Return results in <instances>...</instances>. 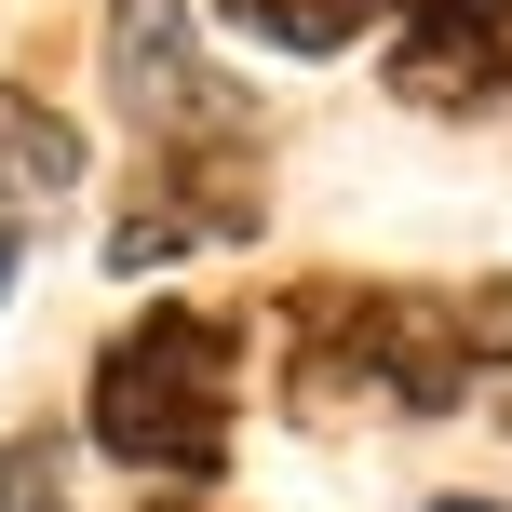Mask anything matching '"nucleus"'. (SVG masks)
Listing matches in <instances>:
<instances>
[{"instance_id": "f257e3e1", "label": "nucleus", "mask_w": 512, "mask_h": 512, "mask_svg": "<svg viewBox=\"0 0 512 512\" xmlns=\"http://www.w3.org/2000/svg\"><path fill=\"white\" fill-rule=\"evenodd\" d=\"M283 391L324 405H405L445 418L486 391V337H472V283L418 297V283H297L283 297Z\"/></svg>"}, {"instance_id": "423d86ee", "label": "nucleus", "mask_w": 512, "mask_h": 512, "mask_svg": "<svg viewBox=\"0 0 512 512\" xmlns=\"http://www.w3.org/2000/svg\"><path fill=\"white\" fill-rule=\"evenodd\" d=\"M95 176V149H81L68 108H41L27 81H0V230H27V216H54L68 189Z\"/></svg>"}, {"instance_id": "7ed1b4c3", "label": "nucleus", "mask_w": 512, "mask_h": 512, "mask_svg": "<svg viewBox=\"0 0 512 512\" xmlns=\"http://www.w3.org/2000/svg\"><path fill=\"white\" fill-rule=\"evenodd\" d=\"M108 95L149 149H216V135H256V95L203 68V27L189 0H108Z\"/></svg>"}, {"instance_id": "f03ea898", "label": "nucleus", "mask_w": 512, "mask_h": 512, "mask_svg": "<svg viewBox=\"0 0 512 512\" xmlns=\"http://www.w3.org/2000/svg\"><path fill=\"white\" fill-rule=\"evenodd\" d=\"M230 378H243L230 310L162 297V310H135V324L95 351L81 432H95L122 472H149V486H216V472H230Z\"/></svg>"}, {"instance_id": "6e6552de", "label": "nucleus", "mask_w": 512, "mask_h": 512, "mask_svg": "<svg viewBox=\"0 0 512 512\" xmlns=\"http://www.w3.org/2000/svg\"><path fill=\"white\" fill-rule=\"evenodd\" d=\"M0 512H81V499H68V445H54V432H14V445H0Z\"/></svg>"}, {"instance_id": "0eeeda50", "label": "nucleus", "mask_w": 512, "mask_h": 512, "mask_svg": "<svg viewBox=\"0 0 512 512\" xmlns=\"http://www.w3.org/2000/svg\"><path fill=\"white\" fill-rule=\"evenodd\" d=\"M378 14H418V0H216V27H243L270 54H351Z\"/></svg>"}, {"instance_id": "9d476101", "label": "nucleus", "mask_w": 512, "mask_h": 512, "mask_svg": "<svg viewBox=\"0 0 512 512\" xmlns=\"http://www.w3.org/2000/svg\"><path fill=\"white\" fill-rule=\"evenodd\" d=\"M14 243H27V230H0V297H14Z\"/></svg>"}, {"instance_id": "39448f33", "label": "nucleus", "mask_w": 512, "mask_h": 512, "mask_svg": "<svg viewBox=\"0 0 512 512\" xmlns=\"http://www.w3.org/2000/svg\"><path fill=\"white\" fill-rule=\"evenodd\" d=\"M391 95L432 108V122L512 108V0H418L391 27Z\"/></svg>"}, {"instance_id": "20e7f679", "label": "nucleus", "mask_w": 512, "mask_h": 512, "mask_svg": "<svg viewBox=\"0 0 512 512\" xmlns=\"http://www.w3.org/2000/svg\"><path fill=\"white\" fill-rule=\"evenodd\" d=\"M270 189H256L243 135L216 149H149L122 176V216H108V270H162V256H216V243H256Z\"/></svg>"}, {"instance_id": "1a4fd4ad", "label": "nucleus", "mask_w": 512, "mask_h": 512, "mask_svg": "<svg viewBox=\"0 0 512 512\" xmlns=\"http://www.w3.org/2000/svg\"><path fill=\"white\" fill-rule=\"evenodd\" d=\"M149 512H216V499H203V486H162V499H149Z\"/></svg>"}, {"instance_id": "9b49d317", "label": "nucleus", "mask_w": 512, "mask_h": 512, "mask_svg": "<svg viewBox=\"0 0 512 512\" xmlns=\"http://www.w3.org/2000/svg\"><path fill=\"white\" fill-rule=\"evenodd\" d=\"M432 512H499V499H432Z\"/></svg>"}]
</instances>
